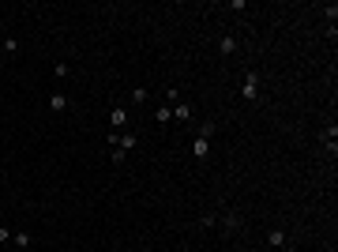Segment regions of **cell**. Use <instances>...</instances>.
Wrapping results in <instances>:
<instances>
[{"label":"cell","instance_id":"8","mask_svg":"<svg viewBox=\"0 0 338 252\" xmlns=\"http://www.w3.org/2000/svg\"><path fill=\"white\" fill-rule=\"evenodd\" d=\"M335 140H338V128L331 125V128H327V132H323V143H327V147H331V154H335Z\"/></svg>","mask_w":338,"mask_h":252},{"label":"cell","instance_id":"12","mask_svg":"<svg viewBox=\"0 0 338 252\" xmlns=\"http://www.w3.org/2000/svg\"><path fill=\"white\" fill-rule=\"evenodd\" d=\"M222 226H225V230H237L240 218H237V215H225V222H222Z\"/></svg>","mask_w":338,"mask_h":252},{"label":"cell","instance_id":"3","mask_svg":"<svg viewBox=\"0 0 338 252\" xmlns=\"http://www.w3.org/2000/svg\"><path fill=\"white\" fill-rule=\"evenodd\" d=\"M135 143H139V140H135V132H120V140H117V147H120V151H132V147H135Z\"/></svg>","mask_w":338,"mask_h":252},{"label":"cell","instance_id":"13","mask_svg":"<svg viewBox=\"0 0 338 252\" xmlns=\"http://www.w3.org/2000/svg\"><path fill=\"white\" fill-rule=\"evenodd\" d=\"M143 252H154V249H143Z\"/></svg>","mask_w":338,"mask_h":252},{"label":"cell","instance_id":"14","mask_svg":"<svg viewBox=\"0 0 338 252\" xmlns=\"http://www.w3.org/2000/svg\"><path fill=\"white\" fill-rule=\"evenodd\" d=\"M267 252H278V249H267Z\"/></svg>","mask_w":338,"mask_h":252},{"label":"cell","instance_id":"11","mask_svg":"<svg viewBox=\"0 0 338 252\" xmlns=\"http://www.w3.org/2000/svg\"><path fill=\"white\" fill-rule=\"evenodd\" d=\"M169 117H173V106H162V109H158V125H166Z\"/></svg>","mask_w":338,"mask_h":252},{"label":"cell","instance_id":"4","mask_svg":"<svg viewBox=\"0 0 338 252\" xmlns=\"http://www.w3.org/2000/svg\"><path fill=\"white\" fill-rule=\"evenodd\" d=\"M109 121H113V128H124L128 125V109H124V106H117V109L109 113Z\"/></svg>","mask_w":338,"mask_h":252},{"label":"cell","instance_id":"2","mask_svg":"<svg viewBox=\"0 0 338 252\" xmlns=\"http://www.w3.org/2000/svg\"><path fill=\"white\" fill-rule=\"evenodd\" d=\"M207 151H211V136H196V143H192V154H196V158H207Z\"/></svg>","mask_w":338,"mask_h":252},{"label":"cell","instance_id":"7","mask_svg":"<svg viewBox=\"0 0 338 252\" xmlns=\"http://www.w3.org/2000/svg\"><path fill=\"white\" fill-rule=\"evenodd\" d=\"M282 245H286V234H282V230H270V245L267 249H282Z\"/></svg>","mask_w":338,"mask_h":252},{"label":"cell","instance_id":"5","mask_svg":"<svg viewBox=\"0 0 338 252\" xmlns=\"http://www.w3.org/2000/svg\"><path fill=\"white\" fill-rule=\"evenodd\" d=\"M173 117H177V121H192V106H188V102H177V106H173Z\"/></svg>","mask_w":338,"mask_h":252},{"label":"cell","instance_id":"9","mask_svg":"<svg viewBox=\"0 0 338 252\" xmlns=\"http://www.w3.org/2000/svg\"><path fill=\"white\" fill-rule=\"evenodd\" d=\"M218 49H222V56H229L233 49H237V38H222V42H218Z\"/></svg>","mask_w":338,"mask_h":252},{"label":"cell","instance_id":"10","mask_svg":"<svg viewBox=\"0 0 338 252\" xmlns=\"http://www.w3.org/2000/svg\"><path fill=\"white\" fill-rule=\"evenodd\" d=\"M53 75H56V79H68V75H71V68H68V64H64V60H60V64H56V68H53Z\"/></svg>","mask_w":338,"mask_h":252},{"label":"cell","instance_id":"1","mask_svg":"<svg viewBox=\"0 0 338 252\" xmlns=\"http://www.w3.org/2000/svg\"><path fill=\"white\" fill-rule=\"evenodd\" d=\"M240 98H244V102H255V98H259V72H248V75H244Z\"/></svg>","mask_w":338,"mask_h":252},{"label":"cell","instance_id":"6","mask_svg":"<svg viewBox=\"0 0 338 252\" xmlns=\"http://www.w3.org/2000/svg\"><path fill=\"white\" fill-rule=\"evenodd\" d=\"M49 109H53V113H64V109H68V98H64V94H53V98H49Z\"/></svg>","mask_w":338,"mask_h":252}]
</instances>
